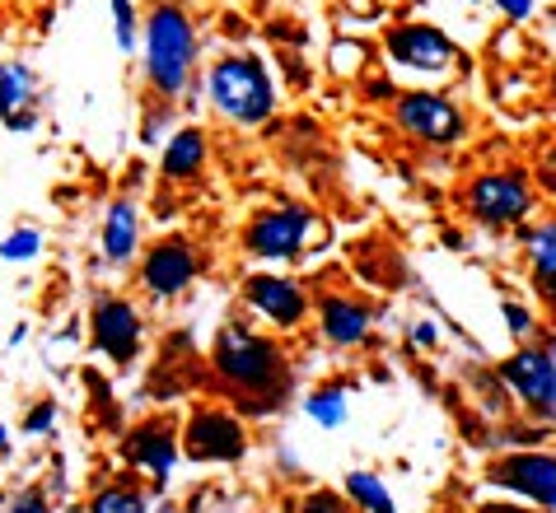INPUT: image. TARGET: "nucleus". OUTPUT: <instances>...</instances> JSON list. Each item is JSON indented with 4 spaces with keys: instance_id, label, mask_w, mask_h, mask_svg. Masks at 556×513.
Segmentation results:
<instances>
[{
    "instance_id": "nucleus-17",
    "label": "nucleus",
    "mask_w": 556,
    "mask_h": 513,
    "mask_svg": "<svg viewBox=\"0 0 556 513\" xmlns=\"http://www.w3.org/2000/svg\"><path fill=\"white\" fill-rule=\"evenodd\" d=\"M99 247H103L108 267H127L136 257V247H141V210H136L131 201H113V206H108Z\"/></svg>"
},
{
    "instance_id": "nucleus-25",
    "label": "nucleus",
    "mask_w": 556,
    "mask_h": 513,
    "mask_svg": "<svg viewBox=\"0 0 556 513\" xmlns=\"http://www.w3.org/2000/svg\"><path fill=\"white\" fill-rule=\"evenodd\" d=\"M52 425H56V401H38V407L24 415V434H34V439L38 434H52Z\"/></svg>"
},
{
    "instance_id": "nucleus-15",
    "label": "nucleus",
    "mask_w": 556,
    "mask_h": 513,
    "mask_svg": "<svg viewBox=\"0 0 556 513\" xmlns=\"http://www.w3.org/2000/svg\"><path fill=\"white\" fill-rule=\"evenodd\" d=\"M369 326H375L369 304L351 299V294H323L318 299V332H323L328 346H337V350L361 346V341L369 336Z\"/></svg>"
},
{
    "instance_id": "nucleus-30",
    "label": "nucleus",
    "mask_w": 556,
    "mask_h": 513,
    "mask_svg": "<svg viewBox=\"0 0 556 513\" xmlns=\"http://www.w3.org/2000/svg\"><path fill=\"white\" fill-rule=\"evenodd\" d=\"M496 10L505 14L509 24H523V20L533 14V0H496Z\"/></svg>"
},
{
    "instance_id": "nucleus-24",
    "label": "nucleus",
    "mask_w": 556,
    "mask_h": 513,
    "mask_svg": "<svg viewBox=\"0 0 556 513\" xmlns=\"http://www.w3.org/2000/svg\"><path fill=\"white\" fill-rule=\"evenodd\" d=\"M42 253V233L38 229H14L10 239H0V257L5 261H28Z\"/></svg>"
},
{
    "instance_id": "nucleus-10",
    "label": "nucleus",
    "mask_w": 556,
    "mask_h": 513,
    "mask_svg": "<svg viewBox=\"0 0 556 513\" xmlns=\"http://www.w3.org/2000/svg\"><path fill=\"white\" fill-rule=\"evenodd\" d=\"M197 271H202V253H197V243L182 239V233L160 239L141 257V285H146L150 299H178V294L197 280Z\"/></svg>"
},
{
    "instance_id": "nucleus-36",
    "label": "nucleus",
    "mask_w": 556,
    "mask_h": 513,
    "mask_svg": "<svg viewBox=\"0 0 556 513\" xmlns=\"http://www.w3.org/2000/svg\"><path fill=\"white\" fill-rule=\"evenodd\" d=\"M468 5H472V0H468Z\"/></svg>"
},
{
    "instance_id": "nucleus-16",
    "label": "nucleus",
    "mask_w": 556,
    "mask_h": 513,
    "mask_svg": "<svg viewBox=\"0 0 556 513\" xmlns=\"http://www.w3.org/2000/svg\"><path fill=\"white\" fill-rule=\"evenodd\" d=\"M0 121H5L10 131L38 127V80L20 61L0 66Z\"/></svg>"
},
{
    "instance_id": "nucleus-3",
    "label": "nucleus",
    "mask_w": 556,
    "mask_h": 513,
    "mask_svg": "<svg viewBox=\"0 0 556 513\" xmlns=\"http://www.w3.org/2000/svg\"><path fill=\"white\" fill-rule=\"evenodd\" d=\"M206 103L235 127H262L276 113V85L271 70L262 66V56L229 52L206 70Z\"/></svg>"
},
{
    "instance_id": "nucleus-12",
    "label": "nucleus",
    "mask_w": 556,
    "mask_h": 513,
    "mask_svg": "<svg viewBox=\"0 0 556 513\" xmlns=\"http://www.w3.org/2000/svg\"><path fill=\"white\" fill-rule=\"evenodd\" d=\"M89 326H94V350L113 364H131L141 355L146 341V322L136 313L131 299H117V294H103L89 313Z\"/></svg>"
},
{
    "instance_id": "nucleus-20",
    "label": "nucleus",
    "mask_w": 556,
    "mask_h": 513,
    "mask_svg": "<svg viewBox=\"0 0 556 513\" xmlns=\"http://www.w3.org/2000/svg\"><path fill=\"white\" fill-rule=\"evenodd\" d=\"M346 387H337V383H328V387H318V393H308L304 397V415L314 420L318 429H342L346 425Z\"/></svg>"
},
{
    "instance_id": "nucleus-21",
    "label": "nucleus",
    "mask_w": 556,
    "mask_h": 513,
    "mask_svg": "<svg viewBox=\"0 0 556 513\" xmlns=\"http://www.w3.org/2000/svg\"><path fill=\"white\" fill-rule=\"evenodd\" d=\"M346 495H351V500L361 504L365 513H397L389 486H383L375 472H346Z\"/></svg>"
},
{
    "instance_id": "nucleus-33",
    "label": "nucleus",
    "mask_w": 556,
    "mask_h": 513,
    "mask_svg": "<svg viewBox=\"0 0 556 513\" xmlns=\"http://www.w3.org/2000/svg\"><path fill=\"white\" fill-rule=\"evenodd\" d=\"M482 513H519V509H505V504H491V509H482Z\"/></svg>"
},
{
    "instance_id": "nucleus-18",
    "label": "nucleus",
    "mask_w": 556,
    "mask_h": 513,
    "mask_svg": "<svg viewBox=\"0 0 556 513\" xmlns=\"http://www.w3.org/2000/svg\"><path fill=\"white\" fill-rule=\"evenodd\" d=\"M206 168V131L202 127H178L164 140V159H160V178L164 182H192Z\"/></svg>"
},
{
    "instance_id": "nucleus-9",
    "label": "nucleus",
    "mask_w": 556,
    "mask_h": 513,
    "mask_svg": "<svg viewBox=\"0 0 556 513\" xmlns=\"http://www.w3.org/2000/svg\"><path fill=\"white\" fill-rule=\"evenodd\" d=\"M501 383L509 387V397L523 401V411L556 420V355L523 346L501 364Z\"/></svg>"
},
{
    "instance_id": "nucleus-8",
    "label": "nucleus",
    "mask_w": 556,
    "mask_h": 513,
    "mask_svg": "<svg viewBox=\"0 0 556 513\" xmlns=\"http://www.w3.org/2000/svg\"><path fill=\"white\" fill-rule=\"evenodd\" d=\"M182 448L192 462H239L249 453V429L243 420L225 407H197L182 425Z\"/></svg>"
},
{
    "instance_id": "nucleus-35",
    "label": "nucleus",
    "mask_w": 556,
    "mask_h": 513,
    "mask_svg": "<svg viewBox=\"0 0 556 513\" xmlns=\"http://www.w3.org/2000/svg\"><path fill=\"white\" fill-rule=\"evenodd\" d=\"M552 99H556V70H552Z\"/></svg>"
},
{
    "instance_id": "nucleus-5",
    "label": "nucleus",
    "mask_w": 556,
    "mask_h": 513,
    "mask_svg": "<svg viewBox=\"0 0 556 513\" xmlns=\"http://www.w3.org/2000/svg\"><path fill=\"white\" fill-rule=\"evenodd\" d=\"M393 121L397 131H407L412 140L421 145H435V150H450L463 140L468 121H463V107L450 99V93H435V89H407L393 99Z\"/></svg>"
},
{
    "instance_id": "nucleus-1",
    "label": "nucleus",
    "mask_w": 556,
    "mask_h": 513,
    "mask_svg": "<svg viewBox=\"0 0 556 513\" xmlns=\"http://www.w3.org/2000/svg\"><path fill=\"white\" fill-rule=\"evenodd\" d=\"M211 369L229 393L243 401V411H281V401L290 393V364L286 350L276 346L271 336L253 332L249 322H225L215 332L211 346Z\"/></svg>"
},
{
    "instance_id": "nucleus-31",
    "label": "nucleus",
    "mask_w": 556,
    "mask_h": 513,
    "mask_svg": "<svg viewBox=\"0 0 556 513\" xmlns=\"http://www.w3.org/2000/svg\"><path fill=\"white\" fill-rule=\"evenodd\" d=\"M412 341H416V346H435V341H440V332H435V322H416V332H412Z\"/></svg>"
},
{
    "instance_id": "nucleus-2",
    "label": "nucleus",
    "mask_w": 556,
    "mask_h": 513,
    "mask_svg": "<svg viewBox=\"0 0 556 513\" xmlns=\"http://www.w3.org/2000/svg\"><path fill=\"white\" fill-rule=\"evenodd\" d=\"M141 47H146V80L160 99H178L192 85L197 66V24L178 0H160L150 5L141 24Z\"/></svg>"
},
{
    "instance_id": "nucleus-22",
    "label": "nucleus",
    "mask_w": 556,
    "mask_h": 513,
    "mask_svg": "<svg viewBox=\"0 0 556 513\" xmlns=\"http://www.w3.org/2000/svg\"><path fill=\"white\" fill-rule=\"evenodd\" d=\"M89 513H150V495L136 490V486H103L94 495V504H89Z\"/></svg>"
},
{
    "instance_id": "nucleus-26",
    "label": "nucleus",
    "mask_w": 556,
    "mask_h": 513,
    "mask_svg": "<svg viewBox=\"0 0 556 513\" xmlns=\"http://www.w3.org/2000/svg\"><path fill=\"white\" fill-rule=\"evenodd\" d=\"M300 513H346V500L337 490H314V495H304Z\"/></svg>"
},
{
    "instance_id": "nucleus-29",
    "label": "nucleus",
    "mask_w": 556,
    "mask_h": 513,
    "mask_svg": "<svg viewBox=\"0 0 556 513\" xmlns=\"http://www.w3.org/2000/svg\"><path fill=\"white\" fill-rule=\"evenodd\" d=\"M10 513H48V495H42V490H24L20 500L10 504Z\"/></svg>"
},
{
    "instance_id": "nucleus-32",
    "label": "nucleus",
    "mask_w": 556,
    "mask_h": 513,
    "mask_svg": "<svg viewBox=\"0 0 556 513\" xmlns=\"http://www.w3.org/2000/svg\"><path fill=\"white\" fill-rule=\"evenodd\" d=\"M5 448H10V429L0 425V453H5Z\"/></svg>"
},
{
    "instance_id": "nucleus-28",
    "label": "nucleus",
    "mask_w": 556,
    "mask_h": 513,
    "mask_svg": "<svg viewBox=\"0 0 556 513\" xmlns=\"http://www.w3.org/2000/svg\"><path fill=\"white\" fill-rule=\"evenodd\" d=\"M501 313H505V322H509V332H515V336H529V332H533V313H529L523 304L505 299V304H501Z\"/></svg>"
},
{
    "instance_id": "nucleus-13",
    "label": "nucleus",
    "mask_w": 556,
    "mask_h": 513,
    "mask_svg": "<svg viewBox=\"0 0 556 513\" xmlns=\"http://www.w3.org/2000/svg\"><path fill=\"white\" fill-rule=\"evenodd\" d=\"M243 304H249V313L271 322L276 332H290V326H300L304 313H308V294L300 280L290 275H271V271H253L243 280Z\"/></svg>"
},
{
    "instance_id": "nucleus-19",
    "label": "nucleus",
    "mask_w": 556,
    "mask_h": 513,
    "mask_svg": "<svg viewBox=\"0 0 556 513\" xmlns=\"http://www.w3.org/2000/svg\"><path fill=\"white\" fill-rule=\"evenodd\" d=\"M523 247H529V271H533L538 294L556 304V220L533 225L529 239H523Z\"/></svg>"
},
{
    "instance_id": "nucleus-7",
    "label": "nucleus",
    "mask_w": 556,
    "mask_h": 513,
    "mask_svg": "<svg viewBox=\"0 0 556 513\" xmlns=\"http://www.w3.org/2000/svg\"><path fill=\"white\" fill-rule=\"evenodd\" d=\"M383 52L397 70L412 75H454L463 70V47L435 24H397L383 34Z\"/></svg>"
},
{
    "instance_id": "nucleus-6",
    "label": "nucleus",
    "mask_w": 556,
    "mask_h": 513,
    "mask_svg": "<svg viewBox=\"0 0 556 513\" xmlns=\"http://www.w3.org/2000/svg\"><path fill=\"white\" fill-rule=\"evenodd\" d=\"M318 233V215L308 206H276L262 210L243 229V253L257 261H295L304 257L308 239Z\"/></svg>"
},
{
    "instance_id": "nucleus-11",
    "label": "nucleus",
    "mask_w": 556,
    "mask_h": 513,
    "mask_svg": "<svg viewBox=\"0 0 556 513\" xmlns=\"http://www.w3.org/2000/svg\"><path fill=\"white\" fill-rule=\"evenodd\" d=\"M491 486H501L509 495L529 504H543L556 513V453H538V448H519V453L501 458L496 466L486 472Z\"/></svg>"
},
{
    "instance_id": "nucleus-34",
    "label": "nucleus",
    "mask_w": 556,
    "mask_h": 513,
    "mask_svg": "<svg viewBox=\"0 0 556 513\" xmlns=\"http://www.w3.org/2000/svg\"><path fill=\"white\" fill-rule=\"evenodd\" d=\"M154 513H182V509H174V504H160V509H154Z\"/></svg>"
},
{
    "instance_id": "nucleus-14",
    "label": "nucleus",
    "mask_w": 556,
    "mask_h": 513,
    "mask_svg": "<svg viewBox=\"0 0 556 513\" xmlns=\"http://www.w3.org/2000/svg\"><path fill=\"white\" fill-rule=\"evenodd\" d=\"M178 453H182V444H178V429L168 425V420H141V425L122 439V458H127L141 476H150L154 486L168 480Z\"/></svg>"
},
{
    "instance_id": "nucleus-27",
    "label": "nucleus",
    "mask_w": 556,
    "mask_h": 513,
    "mask_svg": "<svg viewBox=\"0 0 556 513\" xmlns=\"http://www.w3.org/2000/svg\"><path fill=\"white\" fill-rule=\"evenodd\" d=\"M164 127H168V103H154L150 113H146V121H141V140L146 145H164Z\"/></svg>"
},
{
    "instance_id": "nucleus-4",
    "label": "nucleus",
    "mask_w": 556,
    "mask_h": 513,
    "mask_svg": "<svg viewBox=\"0 0 556 513\" xmlns=\"http://www.w3.org/2000/svg\"><path fill=\"white\" fill-rule=\"evenodd\" d=\"M463 210L486 229H515L533 215V178L523 168H482L463 187Z\"/></svg>"
},
{
    "instance_id": "nucleus-23",
    "label": "nucleus",
    "mask_w": 556,
    "mask_h": 513,
    "mask_svg": "<svg viewBox=\"0 0 556 513\" xmlns=\"http://www.w3.org/2000/svg\"><path fill=\"white\" fill-rule=\"evenodd\" d=\"M108 10H113L117 47H122V52H131V47L141 42V20H136V5H131V0H108Z\"/></svg>"
}]
</instances>
